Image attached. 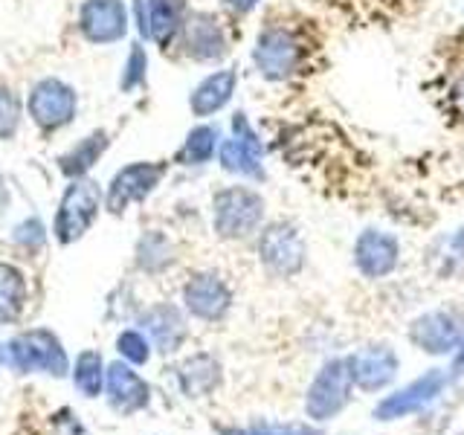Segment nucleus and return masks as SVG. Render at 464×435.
I'll list each match as a JSON object with an SVG mask.
<instances>
[{
	"instance_id": "nucleus-29",
	"label": "nucleus",
	"mask_w": 464,
	"mask_h": 435,
	"mask_svg": "<svg viewBox=\"0 0 464 435\" xmlns=\"http://www.w3.org/2000/svg\"><path fill=\"white\" fill-rule=\"evenodd\" d=\"M21 122V102L9 87H0V140H9Z\"/></svg>"
},
{
	"instance_id": "nucleus-17",
	"label": "nucleus",
	"mask_w": 464,
	"mask_h": 435,
	"mask_svg": "<svg viewBox=\"0 0 464 435\" xmlns=\"http://www.w3.org/2000/svg\"><path fill=\"white\" fill-rule=\"evenodd\" d=\"M108 403L120 415H134L151 403V389L142 377L128 366V362H111L105 374Z\"/></svg>"
},
{
	"instance_id": "nucleus-18",
	"label": "nucleus",
	"mask_w": 464,
	"mask_h": 435,
	"mask_svg": "<svg viewBox=\"0 0 464 435\" xmlns=\"http://www.w3.org/2000/svg\"><path fill=\"white\" fill-rule=\"evenodd\" d=\"M236 91H238V70L236 67L215 70L207 79H200L195 84V91L188 93V111L198 120H209V116L221 113L229 105Z\"/></svg>"
},
{
	"instance_id": "nucleus-15",
	"label": "nucleus",
	"mask_w": 464,
	"mask_h": 435,
	"mask_svg": "<svg viewBox=\"0 0 464 435\" xmlns=\"http://www.w3.org/2000/svg\"><path fill=\"white\" fill-rule=\"evenodd\" d=\"M348 369H352V381L362 392H381L386 389L401 372V360L395 348L386 343H372L357 348L354 354H348Z\"/></svg>"
},
{
	"instance_id": "nucleus-4",
	"label": "nucleus",
	"mask_w": 464,
	"mask_h": 435,
	"mask_svg": "<svg viewBox=\"0 0 464 435\" xmlns=\"http://www.w3.org/2000/svg\"><path fill=\"white\" fill-rule=\"evenodd\" d=\"M218 163L227 174H236L244 180H265V140L256 130V125L246 120V113L238 111L232 113L229 122V137L221 140L218 149Z\"/></svg>"
},
{
	"instance_id": "nucleus-22",
	"label": "nucleus",
	"mask_w": 464,
	"mask_h": 435,
	"mask_svg": "<svg viewBox=\"0 0 464 435\" xmlns=\"http://www.w3.org/2000/svg\"><path fill=\"white\" fill-rule=\"evenodd\" d=\"M108 145H111L108 130L99 128V130H93V134H87L84 140H79L67 154L58 157V169H62L64 178L79 180V178H84V174L99 163L102 154L108 151Z\"/></svg>"
},
{
	"instance_id": "nucleus-7",
	"label": "nucleus",
	"mask_w": 464,
	"mask_h": 435,
	"mask_svg": "<svg viewBox=\"0 0 464 435\" xmlns=\"http://www.w3.org/2000/svg\"><path fill=\"white\" fill-rule=\"evenodd\" d=\"M99 209H102V192L96 188V183L84 178L72 180L55 212V238L62 244L79 241L96 224Z\"/></svg>"
},
{
	"instance_id": "nucleus-26",
	"label": "nucleus",
	"mask_w": 464,
	"mask_h": 435,
	"mask_svg": "<svg viewBox=\"0 0 464 435\" xmlns=\"http://www.w3.org/2000/svg\"><path fill=\"white\" fill-rule=\"evenodd\" d=\"M105 366H102V357L96 352H82L76 366H72V381H76V389L84 398H99L102 386H105Z\"/></svg>"
},
{
	"instance_id": "nucleus-24",
	"label": "nucleus",
	"mask_w": 464,
	"mask_h": 435,
	"mask_svg": "<svg viewBox=\"0 0 464 435\" xmlns=\"http://www.w3.org/2000/svg\"><path fill=\"white\" fill-rule=\"evenodd\" d=\"M171 261H174V246L163 232H157V229L145 232L137 244V265L149 273H160V270H166Z\"/></svg>"
},
{
	"instance_id": "nucleus-12",
	"label": "nucleus",
	"mask_w": 464,
	"mask_h": 435,
	"mask_svg": "<svg viewBox=\"0 0 464 435\" xmlns=\"http://www.w3.org/2000/svg\"><path fill=\"white\" fill-rule=\"evenodd\" d=\"M464 337V319L456 311H427L410 325V340L415 348L432 357L453 354Z\"/></svg>"
},
{
	"instance_id": "nucleus-1",
	"label": "nucleus",
	"mask_w": 464,
	"mask_h": 435,
	"mask_svg": "<svg viewBox=\"0 0 464 435\" xmlns=\"http://www.w3.org/2000/svg\"><path fill=\"white\" fill-rule=\"evenodd\" d=\"M308 41L294 24L267 21L256 35L253 64L265 82L282 84L302 76L304 67H308Z\"/></svg>"
},
{
	"instance_id": "nucleus-11",
	"label": "nucleus",
	"mask_w": 464,
	"mask_h": 435,
	"mask_svg": "<svg viewBox=\"0 0 464 435\" xmlns=\"http://www.w3.org/2000/svg\"><path fill=\"white\" fill-rule=\"evenodd\" d=\"M76 91L62 79H41L26 99V111L41 130H58L76 116Z\"/></svg>"
},
{
	"instance_id": "nucleus-20",
	"label": "nucleus",
	"mask_w": 464,
	"mask_h": 435,
	"mask_svg": "<svg viewBox=\"0 0 464 435\" xmlns=\"http://www.w3.org/2000/svg\"><path fill=\"white\" fill-rule=\"evenodd\" d=\"M149 12V38L157 47H171L188 18L186 0H145Z\"/></svg>"
},
{
	"instance_id": "nucleus-6",
	"label": "nucleus",
	"mask_w": 464,
	"mask_h": 435,
	"mask_svg": "<svg viewBox=\"0 0 464 435\" xmlns=\"http://www.w3.org/2000/svg\"><path fill=\"white\" fill-rule=\"evenodd\" d=\"M0 362L18 369V372H44L62 377L67 374V354L55 334L50 331H24L21 337L4 345Z\"/></svg>"
},
{
	"instance_id": "nucleus-16",
	"label": "nucleus",
	"mask_w": 464,
	"mask_h": 435,
	"mask_svg": "<svg viewBox=\"0 0 464 435\" xmlns=\"http://www.w3.org/2000/svg\"><path fill=\"white\" fill-rule=\"evenodd\" d=\"M82 35L96 44V47H108V44L122 41L128 33V9L122 0H84L79 12Z\"/></svg>"
},
{
	"instance_id": "nucleus-34",
	"label": "nucleus",
	"mask_w": 464,
	"mask_h": 435,
	"mask_svg": "<svg viewBox=\"0 0 464 435\" xmlns=\"http://www.w3.org/2000/svg\"><path fill=\"white\" fill-rule=\"evenodd\" d=\"M261 0H224V6L232 12V14H250Z\"/></svg>"
},
{
	"instance_id": "nucleus-30",
	"label": "nucleus",
	"mask_w": 464,
	"mask_h": 435,
	"mask_svg": "<svg viewBox=\"0 0 464 435\" xmlns=\"http://www.w3.org/2000/svg\"><path fill=\"white\" fill-rule=\"evenodd\" d=\"M53 432L55 435H91V432L84 430L82 420L72 415V412H62V415H58L55 424H53Z\"/></svg>"
},
{
	"instance_id": "nucleus-5",
	"label": "nucleus",
	"mask_w": 464,
	"mask_h": 435,
	"mask_svg": "<svg viewBox=\"0 0 464 435\" xmlns=\"http://www.w3.org/2000/svg\"><path fill=\"white\" fill-rule=\"evenodd\" d=\"M352 369H348L345 357H331L323 362V369L316 372V377L308 386V395H304V415L314 424H323V420L337 418L348 401H352Z\"/></svg>"
},
{
	"instance_id": "nucleus-25",
	"label": "nucleus",
	"mask_w": 464,
	"mask_h": 435,
	"mask_svg": "<svg viewBox=\"0 0 464 435\" xmlns=\"http://www.w3.org/2000/svg\"><path fill=\"white\" fill-rule=\"evenodd\" d=\"M26 299V282L21 270L0 265V319H18Z\"/></svg>"
},
{
	"instance_id": "nucleus-28",
	"label": "nucleus",
	"mask_w": 464,
	"mask_h": 435,
	"mask_svg": "<svg viewBox=\"0 0 464 435\" xmlns=\"http://www.w3.org/2000/svg\"><path fill=\"white\" fill-rule=\"evenodd\" d=\"M145 76H149V55H145L142 44H134L128 53V62H125V70H122V79H120V87L125 93L137 91V87L145 84Z\"/></svg>"
},
{
	"instance_id": "nucleus-8",
	"label": "nucleus",
	"mask_w": 464,
	"mask_h": 435,
	"mask_svg": "<svg viewBox=\"0 0 464 435\" xmlns=\"http://www.w3.org/2000/svg\"><path fill=\"white\" fill-rule=\"evenodd\" d=\"M450 383H453V374H450V369H430V372H424V377H418V381L406 383L403 389L386 395L381 403L374 406V418L377 420L410 418V415L427 410L430 403L439 401Z\"/></svg>"
},
{
	"instance_id": "nucleus-32",
	"label": "nucleus",
	"mask_w": 464,
	"mask_h": 435,
	"mask_svg": "<svg viewBox=\"0 0 464 435\" xmlns=\"http://www.w3.org/2000/svg\"><path fill=\"white\" fill-rule=\"evenodd\" d=\"M273 430L279 435H323V430H316L311 424H299V420H294V424H273Z\"/></svg>"
},
{
	"instance_id": "nucleus-13",
	"label": "nucleus",
	"mask_w": 464,
	"mask_h": 435,
	"mask_svg": "<svg viewBox=\"0 0 464 435\" xmlns=\"http://www.w3.org/2000/svg\"><path fill=\"white\" fill-rule=\"evenodd\" d=\"M401 265V241L386 229H362L354 241V267L362 279H386Z\"/></svg>"
},
{
	"instance_id": "nucleus-27",
	"label": "nucleus",
	"mask_w": 464,
	"mask_h": 435,
	"mask_svg": "<svg viewBox=\"0 0 464 435\" xmlns=\"http://www.w3.org/2000/svg\"><path fill=\"white\" fill-rule=\"evenodd\" d=\"M116 352H120L128 362H134V366H145L151 357V345L142 331L128 328L120 334V340H116Z\"/></svg>"
},
{
	"instance_id": "nucleus-21",
	"label": "nucleus",
	"mask_w": 464,
	"mask_h": 435,
	"mask_svg": "<svg viewBox=\"0 0 464 435\" xmlns=\"http://www.w3.org/2000/svg\"><path fill=\"white\" fill-rule=\"evenodd\" d=\"M178 381L186 398H207L221 386V362L212 354H192L180 362Z\"/></svg>"
},
{
	"instance_id": "nucleus-31",
	"label": "nucleus",
	"mask_w": 464,
	"mask_h": 435,
	"mask_svg": "<svg viewBox=\"0 0 464 435\" xmlns=\"http://www.w3.org/2000/svg\"><path fill=\"white\" fill-rule=\"evenodd\" d=\"M450 111H453V116L464 125V76L450 87Z\"/></svg>"
},
{
	"instance_id": "nucleus-33",
	"label": "nucleus",
	"mask_w": 464,
	"mask_h": 435,
	"mask_svg": "<svg viewBox=\"0 0 464 435\" xmlns=\"http://www.w3.org/2000/svg\"><path fill=\"white\" fill-rule=\"evenodd\" d=\"M221 435H279L273 430V424H253V427H227Z\"/></svg>"
},
{
	"instance_id": "nucleus-10",
	"label": "nucleus",
	"mask_w": 464,
	"mask_h": 435,
	"mask_svg": "<svg viewBox=\"0 0 464 435\" xmlns=\"http://www.w3.org/2000/svg\"><path fill=\"white\" fill-rule=\"evenodd\" d=\"M166 178V163H154V160H140L113 174V180L105 192V209L111 215H122L130 203H142L154 195V188Z\"/></svg>"
},
{
	"instance_id": "nucleus-9",
	"label": "nucleus",
	"mask_w": 464,
	"mask_h": 435,
	"mask_svg": "<svg viewBox=\"0 0 464 435\" xmlns=\"http://www.w3.org/2000/svg\"><path fill=\"white\" fill-rule=\"evenodd\" d=\"M178 41L183 55L198 64H218L229 53V35L221 18L212 12H188Z\"/></svg>"
},
{
	"instance_id": "nucleus-2",
	"label": "nucleus",
	"mask_w": 464,
	"mask_h": 435,
	"mask_svg": "<svg viewBox=\"0 0 464 435\" xmlns=\"http://www.w3.org/2000/svg\"><path fill=\"white\" fill-rule=\"evenodd\" d=\"M267 200L253 186L232 183L212 195V229L224 241H244L265 227Z\"/></svg>"
},
{
	"instance_id": "nucleus-35",
	"label": "nucleus",
	"mask_w": 464,
	"mask_h": 435,
	"mask_svg": "<svg viewBox=\"0 0 464 435\" xmlns=\"http://www.w3.org/2000/svg\"><path fill=\"white\" fill-rule=\"evenodd\" d=\"M450 374H453V381H456V377H464V337H461L459 348L453 352V362H450Z\"/></svg>"
},
{
	"instance_id": "nucleus-19",
	"label": "nucleus",
	"mask_w": 464,
	"mask_h": 435,
	"mask_svg": "<svg viewBox=\"0 0 464 435\" xmlns=\"http://www.w3.org/2000/svg\"><path fill=\"white\" fill-rule=\"evenodd\" d=\"M142 331L149 334L151 343L157 345V352L163 354H174L178 348L186 343V319L180 314V308H174V304H154L142 314L140 319Z\"/></svg>"
},
{
	"instance_id": "nucleus-14",
	"label": "nucleus",
	"mask_w": 464,
	"mask_h": 435,
	"mask_svg": "<svg viewBox=\"0 0 464 435\" xmlns=\"http://www.w3.org/2000/svg\"><path fill=\"white\" fill-rule=\"evenodd\" d=\"M183 308L200 323H221L232 311V287L218 273H195L183 285Z\"/></svg>"
},
{
	"instance_id": "nucleus-23",
	"label": "nucleus",
	"mask_w": 464,
	"mask_h": 435,
	"mask_svg": "<svg viewBox=\"0 0 464 435\" xmlns=\"http://www.w3.org/2000/svg\"><path fill=\"white\" fill-rule=\"evenodd\" d=\"M218 149H221V128L212 125V122H203V125H195L186 134L183 145L178 149V154H174V163L207 166V163H212Z\"/></svg>"
},
{
	"instance_id": "nucleus-3",
	"label": "nucleus",
	"mask_w": 464,
	"mask_h": 435,
	"mask_svg": "<svg viewBox=\"0 0 464 435\" xmlns=\"http://www.w3.org/2000/svg\"><path fill=\"white\" fill-rule=\"evenodd\" d=\"M256 256L276 279H294L308 265V241L294 221H270L258 229Z\"/></svg>"
},
{
	"instance_id": "nucleus-36",
	"label": "nucleus",
	"mask_w": 464,
	"mask_h": 435,
	"mask_svg": "<svg viewBox=\"0 0 464 435\" xmlns=\"http://www.w3.org/2000/svg\"><path fill=\"white\" fill-rule=\"evenodd\" d=\"M450 253L453 256H459V258H464V227L456 232L453 238H450Z\"/></svg>"
}]
</instances>
